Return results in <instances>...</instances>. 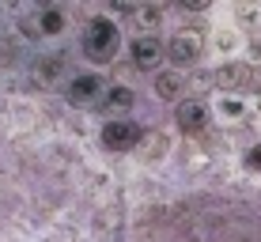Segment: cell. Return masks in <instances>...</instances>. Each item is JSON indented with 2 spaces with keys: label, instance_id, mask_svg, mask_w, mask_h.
I'll return each mask as SVG.
<instances>
[{
  "label": "cell",
  "instance_id": "cell-1",
  "mask_svg": "<svg viewBox=\"0 0 261 242\" xmlns=\"http://www.w3.org/2000/svg\"><path fill=\"white\" fill-rule=\"evenodd\" d=\"M84 53L91 61H98V65H106L118 53V26L106 23V19H91V26L84 34Z\"/></svg>",
  "mask_w": 261,
  "mask_h": 242
},
{
  "label": "cell",
  "instance_id": "cell-2",
  "mask_svg": "<svg viewBox=\"0 0 261 242\" xmlns=\"http://www.w3.org/2000/svg\"><path fill=\"white\" fill-rule=\"evenodd\" d=\"M102 140H106V148L125 151V148H133L140 140V129H137V125H129V121H114V125H106Z\"/></svg>",
  "mask_w": 261,
  "mask_h": 242
},
{
  "label": "cell",
  "instance_id": "cell-3",
  "mask_svg": "<svg viewBox=\"0 0 261 242\" xmlns=\"http://www.w3.org/2000/svg\"><path fill=\"white\" fill-rule=\"evenodd\" d=\"M98 98V79L95 76H76L72 79V87H68V102L72 106H91Z\"/></svg>",
  "mask_w": 261,
  "mask_h": 242
},
{
  "label": "cell",
  "instance_id": "cell-4",
  "mask_svg": "<svg viewBox=\"0 0 261 242\" xmlns=\"http://www.w3.org/2000/svg\"><path fill=\"white\" fill-rule=\"evenodd\" d=\"M197 53H201V34H178L170 42V57L174 61H197Z\"/></svg>",
  "mask_w": 261,
  "mask_h": 242
},
{
  "label": "cell",
  "instance_id": "cell-5",
  "mask_svg": "<svg viewBox=\"0 0 261 242\" xmlns=\"http://www.w3.org/2000/svg\"><path fill=\"white\" fill-rule=\"evenodd\" d=\"M133 57H137V65H140V68L155 65V57H159V42H151V38H140L137 46H133Z\"/></svg>",
  "mask_w": 261,
  "mask_h": 242
},
{
  "label": "cell",
  "instance_id": "cell-6",
  "mask_svg": "<svg viewBox=\"0 0 261 242\" xmlns=\"http://www.w3.org/2000/svg\"><path fill=\"white\" fill-rule=\"evenodd\" d=\"M216 79H220V87H239V84H246V79H250V68L246 65H227Z\"/></svg>",
  "mask_w": 261,
  "mask_h": 242
},
{
  "label": "cell",
  "instance_id": "cell-7",
  "mask_svg": "<svg viewBox=\"0 0 261 242\" xmlns=\"http://www.w3.org/2000/svg\"><path fill=\"white\" fill-rule=\"evenodd\" d=\"M178 121H182L186 129H197V125L204 121V106H197V102H182V106H178Z\"/></svg>",
  "mask_w": 261,
  "mask_h": 242
},
{
  "label": "cell",
  "instance_id": "cell-8",
  "mask_svg": "<svg viewBox=\"0 0 261 242\" xmlns=\"http://www.w3.org/2000/svg\"><path fill=\"white\" fill-rule=\"evenodd\" d=\"M42 31H46V34H57V31H61V15H57V12H42Z\"/></svg>",
  "mask_w": 261,
  "mask_h": 242
},
{
  "label": "cell",
  "instance_id": "cell-9",
  "mask_svg": "<svg viewBox=\"0 0 261 242\" xmlns=\"http://www.w3.org/2000/svg\"><path fill=\"white\" fill-rule=\"evenodd\" d=\"M159 95H163V98H174V87H178V76H159Z\"/></svg>",
  "mask_w": 261,
  "mask_h": 242
},
{
  "label": "cell",
  "instance_id": "cell-10",
  "mask_svg": "<svg viewBox=\"0 0 261 242\" xmlns=\"http://www.w3.org/2000/svg\"><path fill=\"white\" fill-rule=\"evenodd\" d=\"M133 102V95L125 91V87H114V95H110V106H129Z\"/></svg>",
  "mask_w": 261,
  "mask_h": 242
},
{
  "label": "cell",
  "instance_id": "cell-11",
  "mask_svg": "<svg viewBox=\"0 0 261 242\" xmlns=\"http://www.w3.org/2000/svg\"><path fill=\"white\" fill-rule=\"evenodd\" d=\"M246 167L261 170V144H257V148H250V155H246Z\"/></svg>",
  "mask_w": 261,
  "mask_h": 242
}]
</instances>
